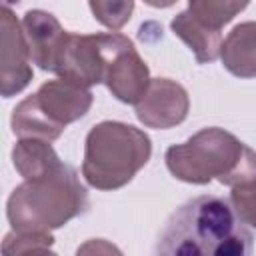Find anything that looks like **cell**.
Wrapping results in <instances>:
<instances>
[{
	"instance_id": "obj_1",
	"label": "cell",
	"mask_w": 256,
	"mask_h": 256,
	"mask_svg": "<svg viewBox=\"0 0 256 256\" xmlns=\"http://www.w3.org/2000/svg\"><path fill=\"white\" fill-rule=\"evenodd\" d=\"M252 250L254 236L230 198L202 194L168 216L152 256H252Z\"/></svg>"
},
{
	"instance_id": "obj_2",
	"label": "cell",
	"mask_w": 256,
	"mask_h": 256,
	"mask_svg": "<svg viewBox=\"0 0 256 256\" xmlns=\"http://www.w3.org/2000/svg\"><path fill=\"white\" fill-rule=\"evenodd\" d=\"M88 206V190L78 172L60 162L52 172L18 184L6 202V216L12 230L50 232L84 214Z\"/></svg>"
},
{
	"instance_id": "obj_3",
	"label": "cell",
	"mask_w": 256,
	"mask_h": 256,
	"mask_svg": "<svg viewBox=\"0 0 256 256\" xmlns=\"http://www.w3.org/2000/svg\"><path fill=\"white\" fill-rule=\"evenodd\" d=\"M166 168L176 180L208 184L218 180L238 186L256 176V152L224 128H202L184 144H174L164 154Z\"/></svg>"
},
{
	"instance_id": "obj_4",
	"label": "cell",
	"mask_w": 256,
	"mask_h": 256,
	"mask_svg": "<svg viewBox=\"0 0 256 256\" xmlns=\"http://www.w3.org/2000/svg\"><path fill=\"white\" fill-rule=\"evenodd\" d=\"M152 156L148 134L132 124L104 120L94 124L84 142L82 176L96 190L126 186Z\"/></svg>"
},
{
	"instance_id": "obj_5",
	"label": "cell",
	"mask_w": 256,
	"mask_h": 256,
	"mask_svg": "<svg viewBox=\"0 0 256 256\" xmlns=\"http://www.w3.org/2000/svg\"><path fill=\"white\" fill-rule=\"evenodd\" d=\"M94 94L66 78L44 82L34 94L26 96L12 110V132L24 138L54 142L70 122L88 114Z\"/></svg>"
},
{
	"instance_id": "obj_6",
	"label": "cell",
	"mask_w": 256,
	"mask_h": 256,
	"mask_svg": "<svg viewBox=\"0 0 256 256\" xmlns=\"http://www.w3.org/2000/svg\"><path fill=\"white\" fill-rule=\"evenodd\" d=\"M246 6L248 2L190 0L186 10L174 16L170 28L194 52L198 64H208L220 56L224 24H228Z\"/></svg>"
},
{
	"instance_id": "obj_7",
	"label": "cell",
	"mask_w": 256,
	"mask_h": 256,
	"mask_svg": "<svg viewBox=\"0 0 256 256\" xmlns=\"http://www.w3.org/2000/svg\"><path fill=\"white\" fill-rule=\"evenodd\" d=\"M128 42L130 38L118 32L72 34L60 70V78L76 82L84 88H90L94 84H104V76L110 60Z\"/></svg>"
},
{
	"instance_id": "obj_8",
	"label": "cell",
	"mask_w": 256,
	"mask_h": 256,
	"mask_svg": "<svg viewBox=\"0 0 256 256\" xmlns=\"http://www.w3.org/2000/svg\"><path fill=\"white\" fill-rule=\"evenodd\" d=\"M0 92L12 98L30 84L32 58L22 24L8 4L0 8Z\"/></svg>"
},
{
	"instance_id": "obj_9",
	"label": "cell",
	"mask_w": 256,
	"mask_h": 256,
	"mask_svg": "<svg viewBox=\"0 0 256 256\" xmlns=\"http://www.w3.org/2000/svg\"><path fill=\"white\" fill-rule=\"evenodd\" d=\"M22 30L30 48L32 62L40 70L60 76L72 32L64 30L54 14L40 8L28 10L24 14Z\"/></svg>"
},
{
	"instance_id": "obj_10",
	"label": "cell",
	"mask_w": 256,
	"mask_h": 256,
	"mask_svg": "<svg viewBox=\"0 0 256 256\" xmlns=\"http://www.w3.org/2000/svg\"><path fill=\"white\" fill-rule=\"evenodd\" d=\"M188 110L190 98L182 84L170 78H152L136 104V118L148 128L166 130L184 122Z\"/></svg>"
},
{
	"instance_id": "obj_11",
	"label": "cell",
	"mask_w": 256,
	"mask_h": 256,
	"mask_svg": "<svg viewBox=\"0 0 256 256\" xmlns=\"http://www.w3.org/2000/svg\"><path fill=\"white\" fill-rule=\"evenodd\" d=\"M150 80H152L150 70L142 60V56L138 54L132 40L116 52L104 76V84L112 92V96L124 104H134V106L144 96Z\"/></svg>"
},
{
	"instance_id": "obj_12",
	"label": "cell",
	"mask_w": 256,
	"mask_h": 256,
	"mask_svg": "<svg viewBox=\"0 0 256 256\" xmlns=\"http://www.w3.org/2000/svg\"><path fill=\"white\" fill-rule=\"evenodd\" d=\"M222 66L238 78H256V22L236 24L220 48Z\"/></svg>"
},
{
	"instance_id": "obj_13",
	"label": "cell",
	"mask_w": 256,
	"mask_h": 256,
	"mask_svg": "<svg viewBox=\"0 0 256 256\" xmlns=\"http://www.w3.org/2000/svg\"><path fill=\"white\" fill-rule=\"evenodd\" d=\"M62 160L58 158L56 150L50 142L24 138L18 140L12 148V164L24 180H36L48 172H52Z\"/></svg>"
},
{
	"instance_id": "obj_14",
	"label": "cell",
	"mask_w": 256,
	"mask_h": 256,
	"mask_svg": "<svg viewBox=\"0 0 256 256\" xmlns=\"http://www.w3.org/2000/svg\"><path fill=\"white\" fill-rule=\"evenodd\" d=\"M54 236L50 232H18L12 230L4 236L2 256H26L38 248H50Z\"/></svg>"
},
{
	"instance_id": "obj_15",
	"label": "cell",
	"mask_w": 256,
	"mask_h": 256,
	"mask_svg": "<svg viewBox=\"0 0 256 256\" xmlns=\"http://www.w3.org/2000/svg\"><path fill=\"white\" fill-rule=\"evenodd\" d=\"M94 18L104 24L106 28L110 30H120L132 16V10H134V2H102V0H96V2H90L88 4Z\"/></svg>"
},
{
	"instance_id": "obj_16",
	"label": "cell",
	"mask_w": 256,
	"mask_h": 256,
	"mask_svg": "<svg viewBox=\"0 0 256 256\" xmlns=\"http://www.w3.org/2000/svg\"><path fill=\"white\" fill-rule=\"evenodd\" d=\"M230 202L244 224L256 230V176L232 188Z\"/></svg>"
},
{
	"instance_id": "obj_17",
	"label": "cell",
	"mask_w": 256,
	"mask_h": 256,
	"mask_svg": "<svg viewBox=\"0 0 256 256\" xmlns=\"http://www.w3.org/2000/svg\"><path fill=\"white\" fill-rule=\"evenodd\" d=\"M76 256H124V254L116 244L104 238H92L78 246Z\"/></svg>"
},
{
	"instance_id": "obj_18",
	"label": "cell",
	"mask_w": 256,
	"mask_h": 256,
	"mask_svg": "<svg viewBox=\"0 0 256 256\" xmlns=\"http://www.w3.org/2000/svg\"><path fill=\"white\" fill-rule=\"evenodd\" d=\"M26 256H58L56 252H52L50 248H38V250H34V252H30V254H26Z\"/></svg>"
}]
</instances>
